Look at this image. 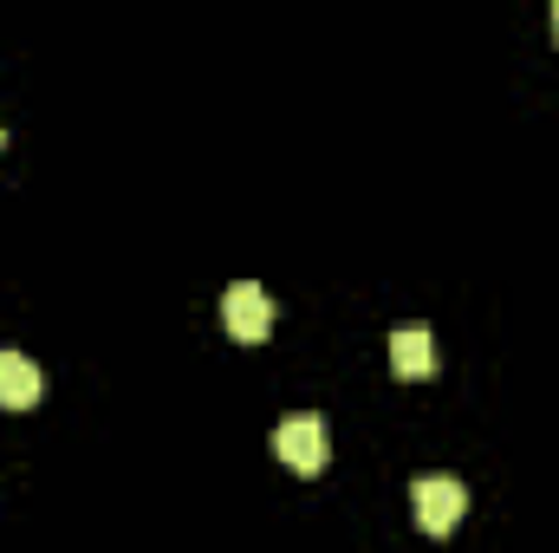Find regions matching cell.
Listing matches in <instances>:
<instances>
[{
  "instance_id": "1",
  "label": "cell",
  "mask_w": 559,
  "mask_h": 553,
  "mask_svg": "<svg viewBox=\"0 0 559 553\" xmlns=\"http://www.w3.org/2000/svg\"><path fill=\"white\" fill-rule=\"evenodd\" d=\"M222 326H228V339L261 345V339L274 332V299H267V286H261V280H235V286L222 293Z\"/></svg>"
},
{
  "instance_id": "2",
  "label": "cell",
  "mask_w": 559,
  "mask_h": 553,
  "mask_svg": "<svg viewBox=\"0 0 559 553\" xmlns=\"http://www.w3.org/2000/svg\"><path fill=\"white\" fill-rule=\"evenodd\" d=\"M274 456L293 469V475H319L325 469V423L312 411H299V416H286L274 430Z\"/></svg>"
},
{
  "instance_id": "3",
  "label": "cell",
  "mask_w": 559,
  "mask_h": 553,
  "mask_svg": "<svg viewBox=\"0 0 559 553\" xmlns=\"http://www.w3.org/2000/svg\"><path fill=\"white\" fill-rule=\"evenodd\" d=\"M411 502H417L423 534H455V521H462V508H468V489L449 482V475H423L417 489H411Z\"/></svg>"
},
{
  "instance_id": "4",
  "label": "cell",
  "mask_w": 559,
  "mask_h": 553,
  "mask_svg": "<svg viewBox=\"0 0 559 553\" xmlns=\"http://www.w3.org/2000/svg\"><path fill=\"white\" fill-rule=\"evenodd\" d=\"M39 391H46L39 365H33L26 352H0V411H33Z\"/></svg>"
},
{
  "instance_id": "5",
  "label": "cell",
  "mask_w": 559,
  "mask_h": 553,
  "mask_svg": "<svg viewBox=\"0 0 559 553\" xmlns=\"http://www.w3.org/2000/svg\"><path fill=\"white\" fill-rule=\"evenodd\" d=\"M391 372L397 378H436V339L423 332V326H404V332H391Z\"/></svg>"
},
{
  "instance_id": "6",
  "label": "cell",
  "mask_w": 559,
  "mask_h": 553,
  "mask_svg": "<svg viewBox=\"0 0 559 553\" xmlns=\"http://www.w3.org/2000/svg\"><path fill=\"white\" fill-rule=\"evenodd\" d=\"M554 33H559V7H554Z\"/></svg>"
},
{
  "instance_id": "7",
  "label": "cell",
  "mask_w": 559,
  "mask_h": 553,
  "mask_svg": "<svg viewBox=\"0 0 559 553\" xmlns=\"http://www.w3.org/2000/svg\"><path fill=\"white\" fill-rule=\"evenodd\" d=\"M0 150H7V131H0Z\"/></svg>"
}]
</instances>
